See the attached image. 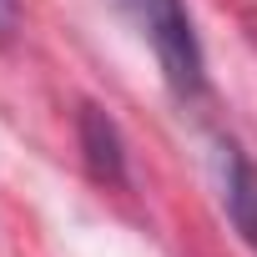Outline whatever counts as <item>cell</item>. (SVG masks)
<instances>
[{"mask_svg":"<svg viewBox=\"0 0 257 257\" xmlns=\"http://www.w3.org/2000/svg\"><path fill=\"white\" fill-rule=\"evenodd\" d=\"M217 187H222V212L232 232L257 257V167L232 137H217Z\"/></svg>","mask_w":257,"mask_h":257,"instance_id":"obj_2","label":"cell"},{"mask_svg":"<svg viewBox=\"0 0 257 257\" xmlns=\"http://www.w3.org/2000/svg\"><path fill=\"white\" fill-rule=\"evenodd\" d=\"M81 157L91 167V177L101 187H126V142H121V126L101 111V106H81Z\"/></svg>","mask_w":257,"mask_h":257,"instance_id":"obj_3","label":"cell"},{"mask_svg":"<svg viewBox=\"0 0 257 257\" xmlns=\"http://www.w3.org/2000/svg\"><path fill=\"white\" fill-rule=\"evenodd\" d=\"M132 21L157 51V66L177 101H197L207 91V56L197 41V26L187 16V0H126Z\"/></svg>","mask_w":257,"mask_h":257,"instance_id":"obj_1","label":"cell"},{"mask_svg":"<svg viewBox=\"0 0 257 257\" xmlns=\"http://www.w3.org/2000/svg\"><path fill=\"white\" fill-rule=\"evenodd\" d=\"M21 31V0H0V46H11Z\"/></svg>","mask_w":257,"mask_h":257,"instance_id":"obj_4","label":"cell"}]
</instances>
